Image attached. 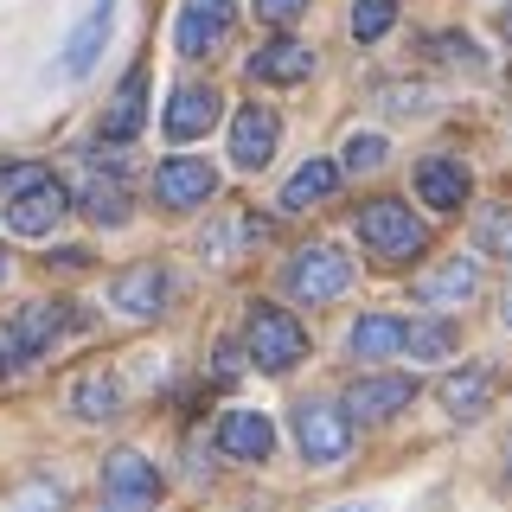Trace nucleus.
<instances>
[{"mask_svg": "<svg viewBox=\"0 0 512 512\" xmlns=\"http://www.w3.org/2000/svg\"><path fill=\"white\" fill-rule=\"evenodd\" d=\"M160 506V468L141 448H116L103 461V512H154Z\"/></svg>", "mask_w": 512, "mask_h": 512, "instance_id": "4", "label": "nucleus"}, {"mask_svg": "<svg viewBox=\"0 0 512 512\" xmlns=\"http://www.w3.org/2000/svg\"><path fill=\"white\" fill-rule=\"evenodd\" d=\"M352 359H391L397 346H404V320H391V314H365L359 327H352Z\"/></svg>", "mask_w": 512, "mask_h": 512, "instance_id": "22", "label": "nucleus"}, {"mask_svg": "<svg viewBox=\"0 0 512 512\" xmlns=\"http://www.w3.org/2000/svg\"><path fill=\"white\" fill-rule=\"evenodd\" d=\"M0 282H7V250H0Z\"/></svg>", "mask_w": 512, "mask_h": 512, "instance_id": "38", "label": "nucleus"}, {"mask_svg": "<svg viewBox=\"0 0 512 512\" xmlns=\"http://www.w3.org/2000/svg\"><path fill=\"white\" fill-rule=\"evenodd\" d=\"M436 52H442V64H455V71H480V64H487V58H480V45L461 39V32H442Z\"/></svg>", "mask_w": 512, "mask_h": 512, "instance_id": "31", "label": "nucleus"}, {"mask_svg": "<svg viewBox=\"0 0 512 512\" xmlns=\"http://www.w3.org/2000/svg\"><path fill=\"white\" fill-rule=\"evenodd\" d=\"M71 493L58 487V480H26L20 493H13V512H64Z\"/></svg>", "mask_w": 512, "mask_h": 512, "instance_id": "29", "label": "nucleus"}, {"mask_svg": "<svg viewBox=\"0 0 512 512\" xmlns=\"http://www.w3.org/2000/svg\"><path fill=\"white\" fill-rule=\"evenodd\" d=\"M474 244L487 250V256H506V263H512V205H493V212H480Z\"/></svg>", "mask_w": 512, "mask_h": 512, "instance_id": "25", "label": "nucleus"}, {"mask_svg": "<svg viewBox=\"0 0 512 512\" xmlns=\"http://www.w3.org/2000/svg\"><path fill=\"white\" fill-rule=\"evenodd\" d=\"M410 397H416V384L410 378H397V372H372V378H359V384H352V391H346V416H352V423H384V416H397V410H404L410 404Z\"/></svg>", "mask_w": 512, "mask_h": 512, "instance_id": "12", "label": "nucleus"}, {"mask_svg": "<svg viewBox=\"0 0 512 512\" xmlns=\"http://www.w3.org/2000/svg\"><path fill=\"white\" fill-rule=\"evenodd\" d=\"M480 288V263L474 256H448V263L423 269V282H416V301H429V308H448V301H474Z\"/></svg>", "mask_w": 512, "mask_h": 512, "instance_id": "16", "label": "nucleus"}, {"mask_svg": "<svg viewBox=\"0 0 512 512\" xmlns=\"http://www.w3.org/2000/svg\"><path fill=\"white\" fill-rule=\"evenodd\" d=\"M416 192H423V205H436V212H461V205H468V167L448 160V154L416 160Z\"/></svg>", "mask_w": 512, "mask_h": 512, "instance_id": "15", "label": "nucleus"}, {"mask_svg": "<svg viewBox=\"0 0 512 512\" xmlns=\"http://www.w3.org/2000/svg\"><path fill=\"white\" fill-rule=\"evenodd\" d=\"M218 84H180L167 96V116H160V128H167V141H192V135H205V128L218 122Z\"/></svg>", "mask_w": 512, "mask_h": 512, "instance_id": "13", "label": "nucleus"}, {"mask_svg": "<svg viewBox=\"0 0 512 512\" xmlns=\"http://www.w3.org/2000/svg\"><path fill=\"white\" fill-rule=\"evenodd\" d=\"M404 352L423 359V365H436V359L455 352V327H448V320H416V327H404Z\"/></svg>", "mask_w": 512, "mask_h": 512, "instance_id": "24", "label": "nucleus"}, {"mask_svg": "<svg viewBox=\"0 0 512 512\" xmlns=\"http://www.w3.org/2000/svg\"><path fill=\"white\" fill-rule=\"evenodd\" d=\"M500 32H506V52H512V7H506V20H500Z\"/></svg>", "mask_w": 512, "mask_h": 512, "instance_id": "35", "label": "nucleus"}, {"mask_svg": "<svg viewBox=\"0 0 512 512\" xmlns=\"http://www.w3.org/2000/svg\"><path fill=\"white\" fill-rule=\"evenodd\" d=\"M288 288H295L301 301H340L352 288V263L333 244H308L295 263H288Z\"/></svg>", "mask_w": 512, "mask_h": 512, "instance_id": "8", "label": "nucleus"}, {"mask_svg": "<svg viewBox=\"0 0 512 512\" xmlns=\"http://www.w3.org/2000/svg\"><path fill=\"white\" fill-rule=\"evenodd\" d=\"M506 487H512V442H506Z\"/></svg>", "mask_w": 512, "mask_h": 512, "instance_id": "36", "label": "nucleus"}, {"mask_svg": "<svg viewBox=\"0 0 512 512\" xmlns=\"http://www.w3.org/2000/svg\"><path fill=\"white\" fill-rule=\"evenodd\" d=\"M26 359H32V346L20 340V327L7 320V327H0V384L20 378V372H26Z\"/></svg>", "mask_w": 512, "mask_h": 512, "instance_id": "30", "label": "nucleus"}, {"mask_svg": "<svg viewBox=\"0 0 512 512\" xmlns=\"http://www.w3.org/2000/svg\"><path fill=\"white\" fill-rule=\"evenodd\" d=\"M109 20H116V0H90L84 20L64 39V58L52 64V77H90V64L103 58V45H109Z\"/></svg>", "mask_w": 512, "mask_h": 512, "instance_id": "11", "label": "nucleus"}, {"mask_svg": "<svg viewBox=\"0 0 512 512\" xmlns=\"http://www.w3.org/2000/svg\"><path fill=\"white\" fill-rule=\"evenodd\" d=\"M212 192H218V173L205 167V160H192V154H167V160H160L154 199L167 205V212H192V205H205Z\"/></svg>", "mask_w": 512, "mask_h": 512, "instance_id": "9", "label": "nucleus"}, {"mask_svg": "<svg viewBox=\"0 0 512 512\" xmlns=\"http://www.w3.org/2000/svg\"><path fill=\"white\" fill-rule=\"evenodd\" d=\"M506 320H512V288H506Z\"/></svg>", "mask_w": 512, "mask_h": 512, "instance_id": "39", "label": "nucleus"}, {"mask_svg": "<svg viewBox=\"0 0 512 512\" xmlns=\"http://www.w3.org/2000/svg\"><path fill=\"white\" fill-rule=\"evenodd\" d=\"M71 410L84 416V423H109V416L122 410V384H116V372L77 378V384H71Z\"/></svg>", "mask_w": 512, "mask_h": 512, "instance_id": "21", "label": "nucleus"}, {"mask_svg": "<svg viewBox=\"0 0 512 512\" xmlns=\"http://www.w3.org/2000/svg\"><path fill=\"white\" fill-rule=\"evenodd\" d=\"M212 372H224V378L237 372V346H218V352H212Z\"/></svg>", "mask_w": 512, "mask_h": 512, "instance_id": "34", "label": "nucleus"}, {"mask_svg": "<svg viewBox=\"0 0 512 512\" xmlns=\"http://www.w3.org/2000/svg\"><path fill=\"white\" fill-rule=\"evenodd\" d=\"M378 103L391 109V116H416V109L429 103V90H416V84H384V90H378Z\"/></svg>", "mask_w": 512, "mask_h": 512, "instance_id": "32", "label": "nucleus"}, {"mask_svg": "<svg viewBox=\"0 0 512 512\" xmlns=\"http://www.w3.org/2000/svg\"><path fill=\"white\" fill-rule=\"evenodd\" d=\"M13 327H20V340H26L32 352H45L64 327H71V314H64V301H32V308H20V320H13Z\"/></svg>", "mask_w": 512, "mask_h": 512, "instance_id": "23", "label": "nucleus"}, {"mask_svg": "<svg viewBox=\"0 0 512 512\" xmlns=\"http://www.w3.org/2000/svg\"><path fill=\"white\" fill-rule=\"evenodd\" d=\"M84 212H90L96 224H128V192L109 186V180H90V186H84Z\"/></svg>", "mask_w": 512, "mask_h": 512, "instance_id": "26", "label": "nucleus"}, {"mask_svg": "<svg viewBox=\"0 0 512 512\" xmlns=\"http://www.w3.org/2000/svg\"><path fill=\"white\" fill-rule=\"evenodd\" d=\"M308 71H314V52L301 39H269L263 52L250 58V77H256V84H301Z\"/></svg>", "mask_w": 512, "mask_h": 512, "instance_id": "17", "label": "nucleus"}, {"mask_svg": "<svg viewBox=\"0 0 512 512\" xmlns=\"http://www.w3.org/2000/svg\"><path fill=\"white\" fill-rule=\"evenodd\" d=\"M308 13V0H256V20L263 26H288V20H301Z\"/></svg>", "mask_w": 512, "mask_h": 512, "instance_id": "33", "label": "nucleus"}, {"mask_svg": "<svg viewBox=\"0 0 512 512\" xmlns=\"http://www.w3.org/2000/svg\"><path fill=\"white\" fill-rule=\"evenodd\" d=\"M487 404H493V372H448L442 378V410L455 416V423H474V416H487Z\"/></svg>", "mask_w": 512, "mask_h": 512, "instance_id": "19", "label": "nucleus"}, {"mask_svg": "<svg viewBox=\"0 0 512 512\" xmlns=\"http://www.w3.org/2000/svg\"><path fill=\"white\" fill-rule=\"evenodd\" d=\"M173 295H180V282H173L160 263H135V269H122V276L109 282V301H116L128 320H160Z\"/></svg>", "mask_w": 512, "mask_h": 512, "instance_id": "7", "label": "nucleus"}, {"mask_svg": "<svg viewBox=\"0 0 512 512\" xmlns=\"http://www.w3.org/2000/svg\"><path fill=\"white\" fill-rule=\"evenodd\" d=\"M384 135H372V128H359V135L346 141V160H340V173H372V167H384Z\"/></svg>", "mask_w": 512, "mask_h": 512, "instance_id": "28", "label": "nucleus"}, {"mask_svg": "<svg viewBox=\"0 0 512 512\" xmlns=\"http://www.w3.org/2000/svg\"><path fill=\"white\" fill-rule=\"evenodd\" d=\"M244 352L256 359V372H295L308 359V333L288 308H269V301H250V327H244Z\"/></svg>", "mask_w": 512, "mask_h": 512, "instance_id": "1", "label": "nucleus"}, {"mask_svg": "<svg viewBox=\"0 0 512 512\" xmlns=\"http://www.w3.org/2000/svg\"><path fill=\"white\" fill-rule=\"evenodd\" d=\"M237 7L231 0H180V20H173V52L180 58H205L231 39Z\"/></svg>", "mask_w": 512, "mask_h": 512, "instance_id": "6", "label": "nucleus"}, {"mask_svg": "<svg viewBox=\"0 0 512 512\" xmlns=\"http://www.w3.org/2000/svg\"><path fill=\"white\" fill-rule=\"evenodd\" d=\"M276 141H282L276 109L244 103V109L231 116V160H237V173H263V167H269V154H276Z\"/></svg>", "mask_w": 512, "mask_h": 512, "instance_id": "10", "label": "nucleus"}, {"mask_svg": "<svg viewBox=\"0 0 512 512\" xmlns=\"http://www.w3.org/2000/svg\"><path fill=\"white\" fill-rule=\"evenodd\" d=\"M359 237L378 263H410V256H423V244H429L423 218H416L404 199H372L359 212Z\"/></svg>", "mask_w": 512, "mask_h": 512, "instance_id": "3", "label": "nucleus"}, {"mask_svg": "<svg viewBox=\"0 0 512 512\" xmlns=\"http://www.w3.org/2000/svg\"><path fill=\"white\" fill-rule=\"evenodd\" d=\"M333 512H378V506H333Z\"/></svg>", "mask_w": 512, "mask_h": 512, "instance_id": "37", "label": "nucleus"}, {"mask_svg": "<svg viewBox=\"0 0 512 512\" xmlns=\"http://www.w3.org/2000/svg\"><path fill=\"white\" fill-rule=\"evenodd\" d=\"M7 231L13 237H45L52 224L64 218V186H58V173H45V167H13V192H7Z\"/></svg>", "mask_w": 512, "mask_h": 512, "instance_id": "2", "label": "nucleus"}, {"mask_svg": "<svg viewBox=\"0 0 512 512\" xmlns=\"http://www.w3.org/2000/svg\"><path fill=\"white\" fill-rule=\"evenodd\" d=\"M295 442H301V455H308V461L333 468V461H346V448H352V416L340 404L308 397V404H295Z\"/></svg>", "mask_w": 512, "mask_h": 512, "instance_id": "5", "label": "nucleus"}, {"mask_svg": "<svg viewBox=\"0 0 512 512\" xmlns=\"http://www.w3.org/2000/svg\"><path fill=\"white\" fill-rule=\"evenodd\" d=\"M391 20H397V0H359V7H352V39H384V32H391Z\"/></svg>", "mask_w": 512, "mask_h": 512, "instance_id": "27", "label": "nucleus"}, {"mask_svg": "<svg viewBox=\"0 0 512 512\" xmlns=\"http://www.w3.org/2000/svg\"><path fill=\"white\" fill-rule=\"evenodd\" d=\"M340 186V160H327V154H314L308 167L295 173V180L282 186V212H308V205H320L327 192Z\"/></svg>", "mask_w": 512, "mask_h": 512, "instance_id": "20", "label": "nucleus"}, {"mask_svg": "<svg viewBox=\"0 0 512 512\" xmlns=\"http://www.w3.org/2000/svg\"><path fill=\"white\" fill-rule=\"evenodd\" d=\"M218 448L237 461H269L276 455V423H269L263 410H231L218 423Z\"/></svg>", "mask_w": 512, "mask_h": 512, "instance_id": "14", "label": "nucleus"}, {"mask_svg": "<svg viewBox=\"0 0 512 512\" xmlns=\"http://www.w3.org/2000/svg\"><path fill=\"white\" fill-rule=\"evenodd\" d=\"M141 116H148V64H135V71L122 77L116 103L103 109V135H116V141H135V128H141Z\"/></svg>", "mask_w": 512, "mask_h": 512, "instance_id": "18", "label": "nucleus"}]
</instances>
